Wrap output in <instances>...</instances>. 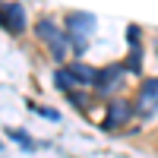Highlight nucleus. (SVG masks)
Masks as SVG:
<instances>
[{
    "label": "nucleus",
    "mask_w": 158,
    "mask_h": 158,
    "mask_svg": "<svg viewBox=\"0 0 158 158\" xmlns=\"http://www.w3.org/2000/svg\"><path fill=\"white\" fill-rule=\"evenodd\" d=\"M35 35L41 38L48 48H51V54H54L57 60L67 54V41H70V38H67V32H63V29H60V25L51 19V16H41V19L35 22Z\"/></svg>",
    "instance_id": "obj_1"
},
{
    "label": "nucleus",
    "mask_w": 158,
    "mask_h": 158,
    "mask_svg": "<svg viewBox=\"0 0 158 158\" xmlns=\"http://www.w3.org/2000/svg\"><path fill=\"white\" fill-rule=\"evenodd\" d=\"M136 117H142V120H152V117L158 114V76L146 79V82L139 85V95H136Z\"/></svg>",
    "instance_id": "obj_2"
},
{
    "label": "nucleus",
    "mask_w": 158,
    "mask_h": 158,
    "mask_svg": "<svg viewBox=\"0 0 158 158\" xmlns=\"http://www.w3.org/2000/svg\"><path fill=\"white\" fill-rule=\"evenodd\" d=\"M123 76H127V63H108V67H101V73L95 79V89L101 92V95H111V92L120 89Z\"/></svg>",
    "instance_id": "obj_3"
},
{
    "label": "nucleus",
    "mask_w": 158,
    "mask_h": 158,
    "mask_svg": "<svg viewBox=\"0 0 158 158\" xmlns=\"http://www.w3.org/2000/svg\"><path fill=\"white\" fill-rule=\"evenodd\" d=\"M133 114H136V108H133V104H130L127 98H114V101L108 104V117H104V127H111V130H114V127H123Z\"/></svg>",
    "instance_id": "obj_4"
},
{
    "label": "nucleus",
    "mask_w": 158,
    "mask_h": 158,
    "mask_svg": "<svg viewBox=\"0 0 158 158\" xmlns=\"http://www.w3.org/2000/svg\"><path fill=\"white\" fill-rule=\"evenodd\" d=\"M63 73L70 76L73 85H95V79H98V70L89 67V63H82V60H76V63H70V67H63Z\"/></svg>",
    "instance_id": "obj_5"
},
{
    "label": "nucleus",
    "mask_w": 158,
    "mask_h": 158,
    "mask_svg": "<svg viewBox=\"0 0 158 158\" xmlns=\"http://www.w3.org/2000/svg\"><path fill=\"white\" fill-rule=\"evenodd\" d=\"M95 16L92 13H70L67 16V29L73 32V38H85V35H92L95 32Z\"/></svg>",
    "instance_id": "obj_6"
},
{
    "label": "nucleus",
    "mask_w": 158,
    "mask_h": 158,
    "mask_svg": "<svg viewBox=\"0 0 158 158\" xmlns=\"http://www.w3.org/2000/svg\"><path fill=\"white\" fill-rule=\"evenodd\" d=\"M0 10H3V29H10L13 35H19L25 29V10H22V3H3Z\"/></svg>",
    "instance_id": "obj_7"
},
{
    "label": "nucleus",
    "mask_w": 158,
    "mask_h": 158,
    "mask_svg": "<svg viewBox=\"0 0 158 158\" xmlns=\"http://www.w3.org/2000/svg\"><path fill=\"white\" fill-rule=\"evenodd\" d=\"M127 70H130V73H139V70H142V44H133V48H130Z\"/></svg>",
    "instance_id": "obj_8"
},
{
    "label": "nucleus",
    "mask_w": 158,
    "mask_h": 158,
    "mask_svg": "<svg viewBox=\"0 0 158 158\" xmlns=\"http://www.w3.org/2000/svg\"><path fill=\"white\" fill-rule=\"evenodd\" d=\"M10 139H16V142H19V146L25 149V152H32V149H35V146H32V139H29V136H25V133H22V130H10Z\"/></svg>",
    "instance_id": "obj_9"
},
{
    "label": "nucleus",
    "mask_w": 158,
    "mask_h": 158,
    "mask_svg": "<svg viewBox=\"0 0 158 158\" xmlns=\"http://www.w3.org/2000/svg\"><path fill=\"white\" fill-rule=\"evenodd\" d=\"M54 82H57L63 92H73V82H70V76L63 73V67H60V70H54Z\"/></svg>",
    "instance_id": "obj_10"
},
{
    "label": "nucleus",
    "mask_w": 158,
    "mask_h": 158,
    "mask_svg": "<svg viewBox=\"0 0 158 158\" xmlns=\"http://www.w3.org/2000/svg\"><path fill=\"white\" fill-rule=\"evenodd\" d=\"M73 48H76V54H82L85 51V38H73Z\"/></svg>",
    "instance_id": "obj_11"
},
{
    "label": "nucleus",
    "mask_w": 158,
    "mask_h": 158,
    "mask_svg": "<svg viewBox=\"0 0 158 158\" xmlns=\"http://www.w3.org/2000/svg\"><path fill=\"white\" fill-rule=\"evenodd\" d=\"M0 25H3V10H0Z\"/></svg>",
    "instance_id": "obj_12"
}]
</instances>
